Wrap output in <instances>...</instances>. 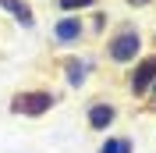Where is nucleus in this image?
I'll return each mask as SVG.
<instances>
[{"label": "nucleus", "instance_id": "7ed1b4c3", "mask_svg": "<svg viewBox=\"0 0 156 153\" xmlns=\"http://www.w3.org/2000/svg\"><path fill=\"white\" fill-rule=\"evenodd\" d=\"M153 82H156V61L149 57L146 64H142V68L135 71V78H131V89H135V93H146V89L153 86Z\"/></svg>", "mask_w": 156, "mask_h": 153}, {"label": "nucleus", "instance_id": "0eeeda50", "mask_svg": "<svg viewBox=\"0 0 156 153\" xmlns=\"http://www.w3.org/2000/svg\"><path fill=\"white\" fill-rule=\"evenodd\" d=\"M103 153H131V143H128V139H110V143L103 146Z\"/></svg>", "mask_w": 156, "mask_h": 153}, {"label": "nucleus", "instance_id": "20e7f679", "mask_svg": "<svg viewBox=\"0 0 156 153\" xmlns=\"http://www.w3.org/2000/svg\"><path fill=\"white\" fill-rule=\"evenodd\" d=\"M110 121H114V107L110 103H96L89 110V125H92V128H107Z\"/></svg>", "mask_w": 156, "mask_h": 153}, {"label": "nucleus", "instance_id": "f03ea898", "mask_svg": "<svg viewBox=\"0 0 156 153\" xmlns=\"http://www.w3.org/2000/svg\"><path fill=\"white\" fill-rule=\"evenodd\" d=\"M138 54V36L135 32H121V36L110 43V57L114 61H131Z\"/></svg>", "mask_w": 156, "mask_h": 153}, {"label": "nucleus", "instance_id": "9d476101", "mask_svg": "<svg viewBox=\"0 0 156 153\" xmlns=\"http://www.w3.org/2000/svg\"><path fill=\"white\" fill-rule=\"evenodd\" d=\"M128 4H131V7H142V4H149V0H128Z\"/></svg>", "mask_w": 156, "mask_h": 153}, {"label": "nucleus", "instance_id": "423d86ee", "mask_svg": "<svg viewBox=\"0 0 156 153\" xmlns=\"http://www.w3.org/2000/svg\"><path fill=\"white\" fill-rule=\"evenodd\" d=\"M78 32H82V21H78V18H64L57 25V39H75Z\"/></svg>", "mask_w": 156, "mask_h": 153}, {"label": "nucleus", "instance_id": "6e6552de", "mask_svg": "<svg viewBox=\"0 0 156 153\" xmlns=\"http://www.w3.org/2000/svg\"><path fill=\"white\" fill-rule=\"evenodd\" d=\"M68 75H71V82L78 86V82H82V75H85V68L78 64V61H71V64H68Z\"/></svg>", "mask_w": 156, "mask_h": 153}, {"label": "nucleus", "instance_id": "39448f33", "mask_svg": "<svg viewBox=\"0 0 156 153\" xmlns=\"http://www.w3.org/2000/svg\"><path fill=\"white\" fill-rule=\"evenodd\" d=\"M0 7H4V11H11V14L21 21V25H32V21H36V18H32V11L21 4V0H0Z\"/></svg>", "mask_w": 156, "mask_h": 153}, {"label": "nucleus", "instance_id": "f257e3e1", "mask_svg": "<svg viewBox=\"0 0 156 153\" xmlns=\"http://www.w3.org/2000/svg\"><path fill=\"white\" fill-rule=\"evenodd\" d=\"M50 103H53V100H50L46 93H21V96H14V110H18V114H43V110H50Z\"/></svg>", "mask_w": 156, "mask_h": 153}, {"label": "nucleus", "instance_id": "1a4fd4ad", "mask_svg": "<svg viewBox=\"0 0 156 153\" xmlns=\"http://www.w3.org/2000/svg\"><path fill=\"white\" fill-rule=\"evenodd\" d=\"M92 0H60V7H68V11H75V7H89Z\"/></svg>", "mask_w": 156, "mask_h": 153}]
</instances>
